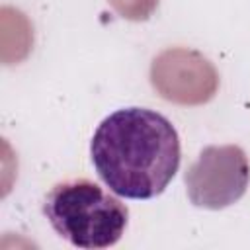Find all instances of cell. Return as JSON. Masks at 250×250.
Returning a JSON list of instances; mask_svg holds the SVG:
<instances>
[{
    "mask_svg": "<svg viewBox=\"0 0 250 250\" xmlns=\"http://www.w3.org/2000/svg\"><path fill=\"white\" fill-rule=\"evenodd\" d=\"M250 180V164L242 148L227 146H207L201 150L199 158L186 172L188 195L197 207L221 209L246 191Z\"/></svg>",
    "mask_w": 250,
    "mask_h": 250,
    "instance_id": "3",
    "label": "cell"
},
{
    "mask_svg": "<svg viewBox=\"0 0 250 250\" xmlns=\"http://www.w3.org/2000/svg\"><path fill=\"white\" fill-rule=\"evenodd\" d=\"M90 156L109 191L127 199H152L174 180L182 148L168 117L146 107H123L98 125Z\"/></svg>",
    "mask_w": 250,
    "mask_h": 250,
    "instance_id": "1",
    "label": "cell"
},
{
    "mask_svg": "<svg viewBox=\"0 0 250 250\" xmlns=\"http://www.w3.org/2000/svg\"><path fill=\"white\" fill-rule=\"evenodd\" d=\"M43 215L59 236L86 250L117 244L129 223L127 205L88 178L55 184L45 195Z\"/></svg>",
    "mask_w": 250,
    "mask_h": 250,
    "instance_id": "2",
    "label": "cell"
}]
</instances>
